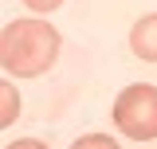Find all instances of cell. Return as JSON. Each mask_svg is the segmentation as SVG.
<instances>
[{"label": "cell", "mask_w": 157, "mask_h": 149, "mask_svg": "<svg viewBox=\"0 0 157 149\" xmlns=\"http://www.w3.org/2000/svg\"><path fill=\"white\" fill-rule=\"evenodd\" d=\"M59 59V32L39 16L12 20L0 32V67L16 78H36Z\"/></svg>", "instance_id": "obj_1"}, {"label": "cell", "mask_w": 157, "mask_h": 149, "mask_svg": "<svg viewBox=\"0 0 157 149\" xmlns=\"http://www.w3.org/2000/svg\"><path fill=\"white\" fill-rule=\"evenodd\" d=\"M32 12H39V16H47V12H55V8H63V0H24Z\"/></svg>", "instance_id": "obj_6"}, {"label": "cell", "mask_w": 157, "mask_h": 149, "mask_svg": "<svg viewBox=\"0 0 157 149\" xmlns=\"http://www.w3.org/2000/svg\"><path fill=\"white\" fill-rule=\"evenodd\" d=\"M0 126H12L16 122V114H20V94H16V86L12 82H0Z\"/></svg>", "instance_id": "obj_4"}, {"label": "cell", "mask_w": 157, "mask_h": 149, "mask_svg": "<svg viewBox=\"0 0 157 149\" xmlns=\"http://www.w3.org/2000/svg\"><path fill=\"white\" fill-rule=\"evenodd\" d=\"M4 149H47V141H36V137H24V141H12Z\"/></svg>", "instance_id": "obj_7"}, {"label": "cell", "mask_w": 157, "mask_h": 149, "mask_svg": "<svg viewBox=\"0 0 157 149\" xmlns=\"http://www.w3.org/2000/svg\"><path fill=\"white\" fill-rule=\"evenodd\" d=\"M130 51H134L141 63H157V12L141 16L130 28Z\"/></svg>", "instance_id": "obj_3"}, {"label": "cell", "mask_w": 157, "mask_h": 149, "mask_svg": "<svg viewBox=\"0 0 157 149\" xmlns=\"http://www.w3.org/2000/svg\"><path fill=\"white\" fill-rule=\"evenodd\" d=\"M71 149H122L114 137H106V133H86V137H78Z\"/></svg>", "instance_id": "obj_5"}, {"label": "cell", "mask_w": 157, "mask_h": 149, "mask_svg": "<svg viewBox=\"0 0 157 149\" xmlns=\"http://www.w3.org/2000/svg\"><path fill=\"white\" fill-rule=\"evenodd\" d=\"M114 126L134 141L157 137V86L153 82H134L114 98Z\"/></svg>", "instance_id": "obj_2"}]
</instances>
